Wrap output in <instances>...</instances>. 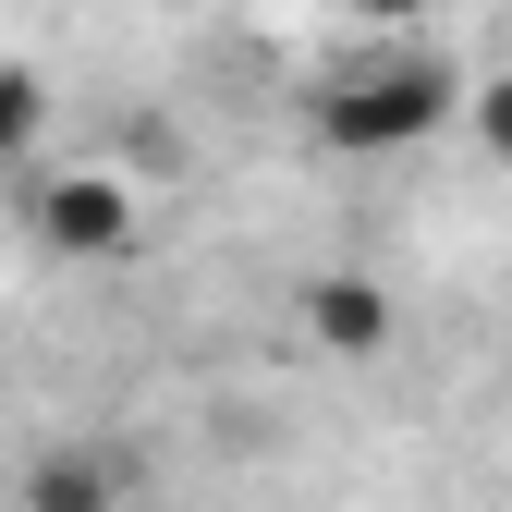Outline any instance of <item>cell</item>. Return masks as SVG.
Returning <instances> with one entry per match:
<instances>
[{
  "instance_id": "6da1fadb",
  "label": "cell",
  "mask_w": 512,
  "mask_h": 512,
  "mask_svg": "<svg viewBox=\"0 0 512 512\" xmlns=\"http://www.w3.org/2000/svg\"><path fill=\"white\" fill-rule=\"evenodd\" d=\"M317 147L330 159H415L427 135H452L464 122V86L439 74L427 49H378V61H342L330 86H317Z\"/></svg>"
},
{
  "instance_id": "7a4b0ae2",
  "label": "cell",
  "mask_w": 512,
  "mask_h": 512,
  "mask_svg": "<svg viewBox=\"0 0 512 512\" xmlns=\"http://www.w3.org/2000/svg\"><path fill=\"white\" fill-rule=\"evenodd\" d=\"M37 244H49V256H122V244H135V196H122L110 171L61 159V171L37 183Z\"/></svg>"
},
{
  "instance_id": "3957f363",
  "label": "cell",
  "mask_w": 512,
  "mask_h": 512,
  "mask_svg": "<svg viewBox=\"0 0 512 512\" xmlns=\"http://www.w3.org/2000/svg\"><path fill=\"white\" fill-rule=\"evenodd\" d=\"M305 330H317V354H378V342H391V293L330 269V281L305 293Z\"/></svg>"
},
{
  "instance_id": "277c9868",
  "label": "cell",
  "mask_w": 512,
  "mask_h": 512,
  "mask_svg": "<svg viewBox=\"0 0 512 512\" xmlns=\"http://www.w3.org/2000/svg\"><path fill=\"white\" fill-rule=\"evenodd\" d=\"M110 500H122V476L98 452H37L25 464V512H110Z\"/></svg>"
},
{
  "instance_id": "5b68a950",
  "label": "cell",
  "mask_w": 512,
  "mask_h": 512,
  "mask_svg": "<svg viewBox=\"0 0 512 512\" xmlns=\"http://www.w3.org/2000/svg\"><path fill=\"white\" fill-rule=\"evenodd\" d=\"M37 159H49V86L0 61V171H37Z\"/></svg>"
},
{
  "instance_id": "8992f818",
  "label": "cell",
  "mask_w": 512,
  "mask_h": 512,
  "mask_svg": "<svg viewBox=\"0 0 512 512\" xmlns=\"http://www.w3.org/2000/svg\"><path fill=\"white\" fill-rule=\"evenodd\" d=\"M476 147H488V159H512V74H500V86H476Z\"/></svg>"
},
{
  "instance_id": "52a82bcc",
  "label": "cell",
  "mask_w": 512,
  "mask_h": 512,
  "mask_svg": "<svg viewBox=\"0 0 512 512\" xmlns=\"http://www.w3.org/2000/svg\"><path fill=\"white\" fill-rule=\"evenodd\" d=\"M305 13H354V25H427L439 0H305Z\"/></svg>"
}]
</instances>
